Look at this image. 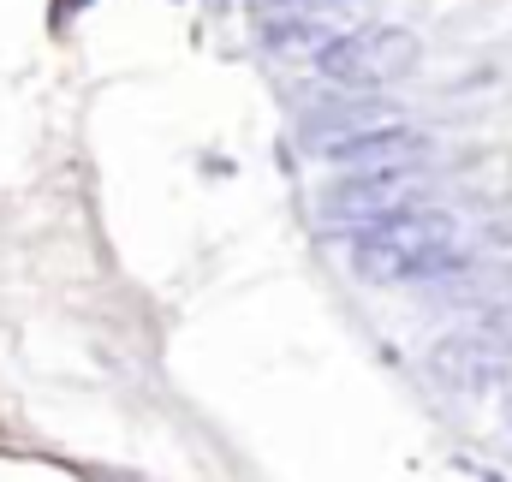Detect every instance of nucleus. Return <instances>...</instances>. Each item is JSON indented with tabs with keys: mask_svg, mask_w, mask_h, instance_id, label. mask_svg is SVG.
<instances>
[{
	"mask_svg": "<svg viewBox=\"0 0 512 482\" xmlns=\"http://www.w3.org/2000/svg\"><path fill=\"white\" fill-rule=\"evenodd\" d=\"M507 417H512V405H507Z\"/></svg>",
	"mask_w": 512,
	"mask_h": 482,
	"instance_id": "6",
	"label": "nucleus"
},
{
	"mask_svg": "<svg viewBox=\"0 0 512 482\" xmlns=\"http://www.w3.org/2000/svg\"><path fill=\"white\" fill-rule=\"evenodd\" d=\"M429 203V185H423V167H393V173H340L322 185L316 209L328 227L340 233H370L393 215H411Z\"/></svg>",
	"mask_w": 512,
	"mask_h": 482,
	"instance_id": "3",
	"label": "nucleus"
},
{
	"mask_svg": "<svg viewBox=\"0 0 512 482\" xmlns=\"http://www.w3.org/2000/svg\"><path fill=\"white\" fill-rule=\"evenodd\" d=\"M310 155L334 161L340 173H393V167H423L435 155V137L423 125L387 120L370 131H352V137H322V143H304Z\"/></svg>",
	"mask_w": 512,
	"mask_h": 482,
	"instance_id": "4",
	"label": "nucleus"
},
{
	"mask_svg": "<svg viewBox=\"0 0 512 482\" xmlns=\"http://www.w3.org/2000/svg\"><path fill=\"white\" fill-rule=\"evenodd\" d=\"M352 268L364 280H441V274H465L471 256L447 209H411L370 233H352Z\"/></svg>",
	"mask_w": 512,
	"mask_h": 482,
	"instance_id": "1",
	"label": "nucleus"
},
{
	"mask_svg": "<svg viewBox=\"0 0 512 482\" xmlns=\"http://www.w3.org/2000/svg\"><path fill=\"white\" fill-rule=\"evenodd\" d=\"M435 381H447L453 393H489L495 381L512 375V334L501 328H471V334H453L435 346Z\"/></svg>",
	"mask_w": 512,
	"mask_h": 482,
	"instance_id": "5",
	"label": "nucleus"
},
{
	"mask_svg": "<svg viewBox=\"0 0 512 482\" xmlns=\"http://www.w3.org/2000/svg\"><path fill=\"white\" fill-rule=\"evenodd\" d=\"M423 60V42L399 24H364V30H346V36H328L316 48V72L340 90H376L393 84L405 72H417Z\"/></svg>",
	"mask_w": 512,
	"mask_h": 482,
	"instance_id": "2",
	"label": "nucleus"
}]
</instances>
